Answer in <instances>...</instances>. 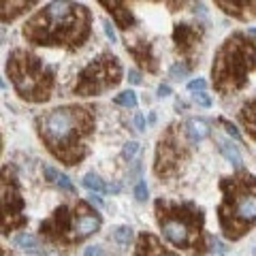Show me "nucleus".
<instances>
[{
	"mask_svg": "<svg viewBox=\"0 0 256 256\" xmlns=\"http://www.w3.org/2000/svg\"><path fill=\"white\" fill-rule=\"evenodd\" d=\"M126 52L137 62V66L143 68L146 73H158V60H156L154 47H152L150 41H146V38H141V36L130 38V41L126 38Z\"/></svg>",
	"mask_w": 256,
	"mask_h": 256,
	"instance_id": "nucleus-12",
	"label": "nucleus"
},
{
	"mask_svg": "<svg viewBox=\"0 0 256 256\" xmlns=\"http://www.w3.org/2000/svg\"><path fill=\"white\" fill-rule=\"evenodd\" d=\"M194 100H196V105H201V107H212V96L207 94L205 90H194Z\"/></svg>",
	"mask_w": 256,
	"mask_h": 256,
	"instance_id": "nucleus-25",
	"label": "nucleus"
},
{
	"mask_svg": "<svg viewBox=\"0 0 256 256\" xmlns=\"http://www.w3.org/2000/svg\"><path fill=\"white\" fill-rule=\"evenodd\" d=\"M116 105L120 107H128V109H134L137 107V94L132 90H126V92H120L116 96Z\"/></svg>",
	"mask_w": 256,
	"mask_h": 256,
	"instance_id": "nucleus-21",
	"label": "nucleus"
},
{
	"mask_svg": "<svg viewBox=\"0 0 256 256\" xmlns=\"http://www.w3.org/2000/svg\"><path fill=\"white\" fill-rule=\"evenodd\" d=\"M205 79H194V82H190L188 84V90H192V92H194V90H205Z\"/></svg>",
	"mask_w": 256,
	"mask_h": 256,
	"instance_id": "nucleus-32",
	"label": "nucleus"
},
{
	"mask_svg": "<svg viewBox=\"0 0 256 256\" xmlns=\"http://www.w3.org/2000/svg\"><path fill=\"white\" fill-rule=\"evenodd\" d=\"M84 186L88 190H92V192H105V184H102V180L98 178L96 173H88L86 178H84Z\"/></svg>",
	"mask_w": 256,
	"mask_h": 256,
	"instance_id": "nucleus-22",
	"label": "nucleus"
},
{
	"mask_svg": "<svg viewBox=\"0 0 256 256\" xmlns=\"http://www.w3.org/2000/svg\"><path fill=\"white\" fill-rule=\"evenodd\" d=\"M218 122H220V124L224 126V130H226V132L230 134V137H233V139H237V141H242V134H239V130H237V128H235L233 124H230V122H228V120H224V118H220V120H218Z\"/></svg>",
	"mask_w": 256,
	"mask_h": 256,
	"instance_id": "nucleus-27",
	"label": "nucleus"
},
{
	"mask_svg": "<svg viewBox=\"0 0 256 256\" xmlns=\"http://www.w3.org/2000/svg\"><path fill=\"white\" fill-rule=\"evenodd\" d=\"M184 126H186V132H188V137H190L192 143H201L203 139H207L212 134L210 124H207L205 120H201V118H192Z\"/></svg>",
	"mask_w": 256,
	"mask_h": 256,
	"instance_id": "nucleus-17",
	"label": "nucleus"
},
{
	"mask_svg": "<svg viewBox=\"0 0 256 256\" xmlns=\"http://www.w3.org/2000/svg\"><path fill=\"white\" fill-rule=\"evenodd\" d=\"M56 182H58V186L66 190L68 194H75V186L70 184V180L66 178V175H58V178H56Z\"/></svg>",
	"mask_w": 256,
	"mask_h": 256,
	"instance_id": "nucleus-28",
	"label": "nucleus"
},
{
	"mask_svg": "<svg viewBox=\"0 0 256 256\" xmlns=\"http://www.w3.org/2000/svg\"><path fill=\"white\" fill-rule=\"evenodd\" d=\"M6 77L22 100L41 105L54 96L56 68L34 52L18 47L6 58Z\"/></svg>",
	"mask_w": 256,
	"mask_h": 256,
	"instance_id": "nucleus-7",
	"label": "nucleus"
},
{
	"mask_svg": "<svg viewBox=\"0 0 256 256\" xmlns=\"http://www.w3.org/2000/svg\"><path fill=\"white\" fill-rule=\"evenodd\" d=\"M169 94H171V88L166 86V84L158 86V96H160V98H164V96H169Z\"/></svg>",
	"mask_w": 256,
	"mask_h": 256,
	"instance_id": "nucleus-35",
	"label": "nucleus"
},
{
	"mask_svg": "<svg viewBox=\"0 0 256 256\" xmlns=\"http://www.w3.org/2000/svg\"><path fill=\"white\" fill-rule=\"evenodd\" d=\"M134 254H139V256H171L175 254L173 250H169L156 235H152V233H141L137 237V246H134Z\"/></svg>",
	"mask_w": 256,
	"mask_h": 256,
	"instance_id": "nucleus-16",
	"label": "nucleus"
},
{
	"mask_svg": "<svg viewBox=\"0 0 256 256\" xmlns=\"http://www.w3.org/2000/svg\"><path fill=\"white\" fill-rule=\"evenodd\" d=\"M43 173H45V178L47 182H56V178H58V173H56L52 166H43Z\"/></svg>",
	"mask_w": 256,
	"mask_h": 256,
	"instance_id": "nucleus-33",
	"label": "nucleus"
},
{
	"mask_svg": "<svg viewBox=\"0 0 256 256\" xmlns=\"http://www.w3.org/2000/svg\"><path fill=\"white\" fill-rule=\"evenodd\" d=\"M114 239H116L118 244H122V246L130 244V239H132V228H130V226H118V228L114 230Z\"/></svg>",
	"mask_w": 256,
	"mask_h": 256,
	"instance_id": "nucleus-24",
	"label": "nucleus"
},
{
	"mask_svg": "<svg viewBox=\"0 0 256 256\" xmlns=\"http://www.w3.org/2000/svg\"><path fill=\"white\" fill-rule=\"evenodd\" d=\"M137 152H139V143H137V141H130V143H126V146H124V152H122V154H124V158L132 160V156L137 154Z\"/></svg>",
	"mask_w": 256,
	"mask_h": 256,
	"instance_id": "nucleus-30",
	"label": "nucleus"
},
{
	"mask_svg": "<svg viewBox=\"0 0 256 256\" xmlns=\"http://www.w3.org/2000/svg\"><path fill=\"white\" fill-rule=\"evenodd\" d=\"M192 146L186 126L173 122L164 128V132L158 137L156 156H154V175L160 182H171L180 178L184 166L188 164L192 156Z\"/></svg>",
	"mask_w": 256,
	"mask_h": 256,
	"instance_id": "nucleus-8",
	"label": "nucleus"
},
{
	"mask_svg": "<svg viewBox=\"0 0 256 256\" xmlns=\"http://www.w3.org/2000/svg\"><path fill=\"white\" fill-rule=\"evenodd\" d=\"M218 224L224 239L239 242L254 228L256 222V182L254 175L239 166V171L220 180Z\"/></svg>",
	"mask_w": 256,
	"mask_h": 256,
	"instance_id": "nucleus-3",
	"label": "nucleus"
},
{
	"mask_svg": "<svg viewBox=\"0 0 256 256\" xmlns=\"http://www.w3.org/2000/svg\"><path fill=\"white\" fill-rule=\"evenodd\" d=\"M128 82L137 86V84H141V75L137 73V70H128Z\"/></svg>",
	"mask_w": 256,
	"mask_h": 256,
	"instance_id": "nucleus-34",
	"label": "nucleus"
},
{
	"mask_svg": "<svg viewBox=\"0 0 256 256\" xmlns=\"http://www.w3.org/2000/svg\"><path fill=\"white\" fill-rule=\"evenodd\" d=\"M0 254H9V252H6V250H2V248H0Z\"/></svg>",
	"mask_w": 256,
	"mask_h": 256,
	"instance_id": "nucleus-41",
	"label": "nucleus"
},
{
	"mask_svg": "<svg viewBox=\"0 0 256 256\" xmlns=\"http://www.w3.org/2000/svg\"><path fill=\"white\" fill-rule=\"evenodd\" d=\"M96 2L111 15V20H114V24L120 30L130 32L134 26H137V20H134V15H132L126 0H96Z\"/></svg>",
	"mask_w": 256,
	"mask_h": 256,
	"instance_id": "nucleus-13",
	"label": "nucleus"
},
{
	"mask_svg": "<svg viewBox=\"0 0 256 256\" xmlns=\"http://www.w3.org/2000/svg\"><path fill=\"white\" fill-rule=\"evenodd\" d=\"M254 52V32H233L216 50L212 64V86L214 90L228 96L237 94L250 84V77L256 66Z\"/></svg>",
	"mask_w": 256,
	"mask_h": 256,
	"instance_id": "nucleus-5",
	"label": "nucleus"
},
{
	"mask_svg": "<svg viewBox=\"0 0 256 256\" xmlns=\"http://www.w3.org/2000/svg\"><path fill=\"white\" fill-rule=\"evenodd\" d=\"M154 216L162 230V237L171 246L194 254L210 252L205 233V214L196 203L156 198Z\"/></svg>",
	"mask_w": 256,
	"mask_h": 256,
	"instance_id": "nucleus-4",
	"label": "nucleus"
},
{
	"mask_svg": "<svg viewBox=\"0 0 256 256\" xmlns=\"http://www.w3.org/2000/svg\"><path fill=\"white\" fill-rule=\"evenodd\" d=\"M22 36L36 47L79 50L92 36V13L75 0H52L26 20Z\"/></svg>",
	"mask_w": 256,
	"mask_h": 256,
	"instance_id": "nucleus-2",
	"label": "nucleus"
},
{
	"mask_svg": "<svg viewBox=\"0 0 256 256\" xmlns=\"http://www.w3.org/2000/svg\"><path fill=\"white\" fill-rule=\"evenodd\" d=\"M124 79V68L120 64L118 56L114 54H100L82 68L77 75V82L73 86L75 96H100L109 90H114L122 84Z\"/></svg>",
	"mask_w": 256,
	"mask_h": 256,
	"instance_id": "nucleus-9",
	"label": "nucleus"
},
{
	"mask_svg": "<svg viewBox=\"0 0 256 256\" xmlns=\"http://www.w3.org/2000/svg\"><path fill=\"white\" fill-rule=\"evenodd\" d=\"M134 124H137V128H139L141 132L146 130V120H143V116H141V114H137V118H134Z\"/></svg>",
	"mask_w": 256,
	"mask_h": 256,
	"instance_id": "nucleus-36",
	"label": "nucleus"
},
{
	"mask_svg": "<svg viewBox=\"0 0 256 256\" xmlns=\"http://www.w3.org/2000/svg\"><path fill=\"white\" fill-rule=\"evenodd\" d=\"M128 2V0H126ZM146 2H152V4H164L166 6V11H171V13H175V11H184L186 6L190 4V0H146Z\"/></svg>",
	"mask_w": 256,
	"mask_h": 256,
	"instance_id": "nucleus-20",
	"label": "nucleus"
},
{
	"mask_svg": "<svg viewBox=\"0 0 256 256\" xmlns=\"http://www.w3.org/2000/svg\"><path fill=\"white\" fill-rule=\"evenodd\" d=\"M15 244H18L20 248H24V250H28V252H36L34 250V248H36V239L32 235H28V233H22V235L15 237Z\"/></svg>",
	"mask_w": 256,
	"mask_h": 256,
	"instance_id": "nucleus-23",
	"label": "nucleus"
},
{
	"mask_svg": "<svg viewBox=\"0 0 256 256\" xmlns=\"http://www.w3.org/2000/svg\"><path fill=\"white\" fill-rule=\"evenodd\" d=\"M148 194H150V192H148V186H146V182H139L137 184V188H134V196H137V201H148Z\"/></svg>",
	"mask_w": 256,
	"mask_h": 256,
	"instance_id": "nucleus-29",
	"label": "nucleus"
},
{
	"mask_svg": "<svg viewBox=\"0 0 256 256\" xmlns=\"http://www.w3.org/2000/svg\"><path fill=\"white\" fill-rule=\"evenodd\" d=\"M0 88H4V82H2V77H0Z\"/></svg>",
	"mask_w": 256,
	"mask_h": 256,
	"instance_id": "nucleus-40",
	"label": "nucleus"
},
{
	"mask_svg": "<svg viewBox=\"0 0 256 256\" xmlns=\"http://www.w3.org/2000/svg\"><path fill=\"white\" fill-rule=\"evenodd\" d=\"M41 0H0V24H11L36 6Z\"/></svg>",
	"mask_w": 256,
	"mask_h": 256,
	"instance_id": "nucleus-15",
	"label": "nucleus"
},
{
	"mask_svg": "<svg viewBox=\"0 0 256 256\" xmlns=\"http://www.w3.org/2000/svg\"><path fill=\"white\" fill-rule=\"evenodd\" d=\"M0 154H2V134H0Z\"/></svg>",
	"mask_w": 256,
	"mask_h": 256,
	"instance_id": "nucleus-39",
	"label": "nucleus"
},
{
	"mask_svg": "<svg viewBox=\"0 0 256 256\" xmlns=\"http://www.w3.org/2000/svg\"><path fill=\"white\" fill-rule=\"evenodd\" d=\"M216 6L239 22H252L256 15V0H214Z\"/></svg>",
	"mask_w": 256,
	"mask_h": 256,
	"instance_id": "nucleus-14",
	"label": "nucleus"
},
{
	"mask_svg": "<svg viewBox=\"0 0 256 256\" xmlns=\"http://www.w3.org/2000/svg\"><path fill=\"white\" fill-rule=\"evenodd\" d=\"M90 201H92V203H94L96 207H102V201H100L98 196H94V194H92V196H90Z\"/></svg>",
	"mask_w": 256,
	"mask_h": 256,
	"instance_id": "nucleus-37",
	"label": "nucleus"
},
{
	"mask_svg": "<svg viewBox=\"0 0 256 256\" xmlns=\"http://www.w3.org/2000/svg\"><path fill=\"white\" fill-rule=\"evenodd\" d=\"M105 26V34H107V38L111 43H118V34H116V30H114V26H111V22H105L102 24Z\"/></svg>",
	"mask_w": 256,
	"mask_h": 256,
	"instance_id": "nucleus-31",
	"label": "nucleus"
},
{
	"mask_svg": "<svg viewBox=\"0 0 256 256\" xmlns=\"http://www.w3.org/2000/svg\"><path fill=\"white\" fill-rule=\"evenodd\" d=\"M86 254H100V248H86Z\"/></svg>",
	"mask_w": 256,
	"mask_h": 256,
	"instance_id": "nucleus-38",
	"label": "nucleus"
},
{
	"mask_svg": "<svg viewBox=\"0 0 256 256\" xmlns=\"http://www.w3.org/2000/svg\"><path fill=\"white\" fill-rule=\"evenodd\" d=\"M171 36L175 52L182 58L180 62L188 70L196 68L201 64V54L205 47V28L201 24H175Z\"/></svg>",
	"mask_w": 256,
	"mask_h": 256,
	"instance_id": "nucleus-11",
	"label": "nucleus"
},
{
	"mask_svg": "<svg viewBox=\"0 0 256 256\" xmlns=\"http://www.w3.org/2000/svg\"><path fill=\"white\" fill-rule=\"evenodd\" d=\"M102 218L94 207L77 198L73 203H64L56 207L54 214L41 222L38 235L47 246L54 248H75L84 244L88 237L98 233Z\"/></svg>",
	"mask_w": 256,
	"mask_h": 256,
	"instance_id": "nucleus-6",
	"label": "nucleus"
},
{
	"mask_svg": "<svg viewBox=\"0 0 256 256\" xmlns=\"http://www.w3.org/2000/svg\"><path fill=\"white\" fill-rule=\"evenodd\" d=\"M214 139H216V143H218V150L222 152V156L228 160V162H233L237 169L244 164V160H242V156H239V152H237V148L233 146L230 141H226L224 137H220V134H214Z\"/></svg>",
	"mask_w": 256,
	"mask_h": 256,
	"instance_id": "nucleus-19",
	"label": "nucleus"
},
{
	"mask_svg": "<svg viewBox=\"0 0 256 256\" xmlns=\"http://www.w3.org/2000/svg\"><path fill=\"white\" fill-rule=\"evenodd\" d=\"M26 201L22 196L20 178L13 164L0 166V235L9 237L13 230H20L28 224L24 214Z\"/></svg>",
	"mask_w": 256,
	"mask_h": 256,
	"instance_id": "nucleus-10",
	"label": "nucleus"
},
{
	"mask_svg": "<svg viewBox=\"0 0 256 256\" xmlns=\"http://www.w3.org/2000/svg\"><path fill=\"white\" fill-rule=\"evenodd\" d=\"M169 73H171V77H173V79H178V82H180V79H184V77L188 75V68L184 66L182 62H175L173 66H171V70H169Z\"/></svg>",
	"mask_w": 256,
	"mask_h": 256,
	"instance_id": "nucleus-26",
	"label": "nucleus"
},
{
	"mask_svg": "<svg viewBox=\"0 0 256 256\" xmlns=\"http://www.w3.org/2000/svg\"><path fill=\"white\" fill-rule=\"evenodd\" d=\"M254 105H256V100L250 98L246 102V105L242 107V111H239V122H242V126L246 128V132L250 134V141L254 143L256 139V122H254V118H256V111H254Z\"/></svg>",
	"mask_w": 256,
	"mask_h": 256,
	"instance_id": "nucleus-18",
	"label": "nucleus"
},
{
	"mask_svg": "<svg viewBox=\"0 0 256 256\" xmlns=\"http://www.w3.org/2000/svg\"><path fill=\"white\" fill-rule=\"evenodd\" d=\"M34 128L50 154L66 166H77L90 154V139L96 128L94 109L64 105L34 118Z\"/></svg>",
	"mask_w": 256,
	"mask_h": 256,
	"instance_id": "nucleus-1",
	"label": "nucleus"
}]
</instances>
